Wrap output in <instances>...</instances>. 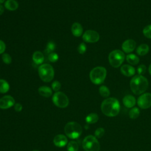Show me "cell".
<instances>
[{
	"instance_id": "cell-1",
	"label": "cell",
	"mask_w": 151,
	"mask_h": 151,
	"mask_svg": "<svg viewBox=\"0 0 151 151\" xmlns=\"http://www.w3.org/2000/svg\"><path fill=\"white\" fill-rule=\"evenodd\" d=\"M120 106L118 100L114 97H109L104 100L101 104L102 113L108 117H114L120 111Z\"/></svg>"
},
{
	"instance_id": "cell-2",
	"label": "cell",
	"mask_w": 151,
	"mask_h": 151,
	"mask_svg": "<svg viewBox=\"0 0 151 151\" xmlns=\"http://www.w3.org/2000/svg\"><path fill=\"white\" fill-rule=\"evenodd\" d=\"M149 82L147 79L142 75H136L130 80V87L132 91L136 95L144 93L147 89Z\"/></svg>"
},
{
	"instance_id": "cell-3",
	"label": "cell",
	"mask_w": 151,
	"mask_h": 151,
	"mask_svg": "<svg viewBox=\"0 0 151 151\" xmlns=\"http://www.w3.org/2000/svg\"><path fill=\"white\" fill-rule=\"evenodd\" d=\"M106 69L102 66H97L93 68L90 72V79L91 81L96 85L103 83L106 77Z\"/></svg>"
},
{
	"instance_id": "cell-4",
	"label": "cell",
	"mask_w": 151,
	"mask_h": 151,
	"mask_svg": "<svg viewBox=\"0 0 151 151\" xmlns=\"http://www.w3.org/2000/svg\"><path fill=\"white\" fill-rule=\"evenodd\" d=\"M64 132L69 138L75 139L81 136L83 132V129L81 125L78 123L70 122L65 124Z\"/></svg>"
},
{
	"instance_id": "cell-5",
	"label": "cell",
	"mask_w": 151,
	"mask_h": 151,
	"mask_svg": "<svg viewBox=\"0 0 151 151\" xmlns=\"http://www.w3.org/2000/svg\"><path fill=\"white\" fill-rule=\"evenodd\" d=\"M38 74L40 78L48 83L52 80L54 77V70L52 66L49 64H42L38 67Z\"/></svg>"
},
{
	"instance_id": "cell-6",
	"label": "cell",
	"mask_w": 151,
	"mask_h": 151,
	"mask_svg": "<svg viewBox=\"0 0 151 151\" xmlns=\"http://www.w3.org/2000/svg\"><path fill=\"white\" fill-rule=\"evenodd\" d=\"M108 58L110 64L114 68H117L120 67L124 61L125 55L122 51L115 50L109 54Z\"/></svg>"
},
{
	"instance_id": "cell-7",
	"label": "cell",
	"mask_w": 151,
	"mask_h": 151,
	"mask_svg": "<svg viewBox=\"0 0 151 151\" xmlns=\"http://www.w3.org/2000/svg\"><path fill=\"white\" fill-rule=\"evenodd\" d=\"M82 145L85 151H99L100 147L98 140L92 135L86 136L83 141Z\"/></svg>"
},
{
	"instance_id": "cell-8",
	"label": "cell",
	"mask_w": 151,
	"mask_h": 151,
	"mask_svg": "<svg viewBox=\"0 0 151 151\" xmlns=\"http://www.w3.org/2000/svg\"><path fill=\"white\" fill-rule=\"evenodd\" d=\"M52 100L54 104L60 108H65L67 107L69 103L67 96L61 91L55 92L52 96Z\"/></svg>"
},
{
	"instance_id": "cell-9",
	"label": "cell",
	"mask_w": 151,
	"mask_h": 151,
	"mask_svg": "<svg viewBox=\"0 0 151 151\" xmlns=\"http://www.w3.org/2000/svg\"><path fill=\"white\" fill-rule=\"evenodd\" d=\"M138 106L142 109H147L151 107V93L142 94L137 100Z\"/></svg>"
},
{
	"instance_id": "cell-10",
	"label": "cell",
	"mask_w": 151,
	"mask_h": 151,
	"mask_svg": "<svg viewBox=\"0 0 151 151\" xmlns=\"http://www.w3.org/2000/svg\"><path fill=\"white\" fill-rule=\"evenodd\" d=\"M82 38L84 41L86 42L94 43L99 40L100 35L97 31L92 29H88L83 33Z\"/></svg>"
},
{
	"instance_id": "cell-11",
	"label": "cell",
	"mask_w": 151,
	"mask_h": 151,
	"mask_svg": "<svg viewBox=\"0 0 151 151\" xmlns=\"http://www.w3.org/2000/svg\"><path fill=\"white\" fill-rule=\"evenodd\" d=\"M15 104L14 99L9 95L5 96L0 99V108L7 109Z\"/></svg>"
},
{
	"instance_id": "cell-12",
	"label": "cell",
	"mask_w": 151,
	"mask_h": 151,
	"mask_svg": "<svg viewBox=\"0 0 151 151\" xmlns=\"http://www.w3.org/2000/svg\"><path fill=\"white\" fill-rule=\"evenodd\" d=\"M136 47V42L132 39H128L125 40L122 45V48L123 51L126 53H130L134 51Z\"/></svg>"
},
{
	"instance_id": "cell-13",
	"label": "cell",
	"mask_w": 151,
	"mask_h": 151,
	"mask_svg": "<svg viewBox=\"0 0 151 151\" xmlns=\"http://www.w3.org/2000/svg\"><path fill=\"white\" fill-rule=\"evenodd\" d=\"M122 74L127 77H132L135 74V68L130 65L124 64L120 68Z\"/></svg>"
},
{
	"instance_id": "cell-14",
	"label": "cell",
	"mask_w": 151,
	"mask_h": 151,
	"mask_svg": "<svg viewBox=\"0 0 151 151\" xmlns=\"http://www.w3.org/2000/svg\"><path fill=\"white\" fill-rule=\"evenodd\" d=\"M53 142L54 145L60 147H62L65 146L68 142L67 138L63 134H58L55 136Z\"/></svg>"
},
{
	"instance_id": "cell-15",
	"label": "cell",
	"mask_w": 151,
	"mask_h": 151,
	"mask_svg": "<svg viewBox=\"0 0 151 151\" xmlns=\"http://www.w3.org/2000/svg\"><path fill=\"white\" fill-rule=\"evenodd\" d=\"M136 100L134 96L132 95H126L123 99V103L127 108H132L136 104Z\"/></svg>"
},
{
	"instance_id": "cell-16",
	"label": "cell",
	"mask_w": 151,
	"mask_h": 151,
	"mask_svg": "<svg viewBox=\"0 0 151 151\" xmlns=\"http://www.w3.org/2000/svg\"><path fill=\"white\" fill-rule=\"evenodd\" d=\"M71 32L73 35L76 37H79L83 34V28L78 22H74L71 26Z\"/></svg>"
},
{
	"instance_id": "cell-17",
	"label": "cell",
	"mask_w": 151,
	"mask_h": 151,
	"mask_svg": "<svg viewBox=\"0 0 151 151\" xmlns=\"http://www.w3.org/2000/svg\"><path fill=\"white\" fill-rule=\"evenodd\" d=\"M32 58L35 64H41L44 61V55L42 52L37 51L33 53Z\"/></svg>"
},
{
	"instance_id": "cell-18",
	"label": "cell",
	"mask_w": 151,
	"mask_h": 151,
	"mask_svg": "<svg viewBox=\"0 0 151 151\" xmlns=\"http://www.w3.org/2000/svg\"><path fill=\"white\" fill-rule=\"evenodd\" d=\"M18 6V3L15 0H6L4 4V7L9 11H15Z\"/></svg>"
},
{
	"instance_id": "cell-19",
	"label": "cell",
	"mask_w": 151,
	"mask_h": 151,
	"mask_svg": "<svg viewBox=\"0 0 151 151\" xmlns=\"http://www.w3.org/2000/svg\"><path fill=\"white\" fill-rule=\"evenodd\" d=\"M38 93L41 96L45 97H49L52 94L51 88L48 86H41L38 88Z\"/></svg>"
},
{
	"instance_id": "cell-20",
	"label": "cell",
	"mask_w": 151,
	"mask_h": 151,
	"mask_svg": "<svg viewBox=\"0 0 151 151\" xmlns=\"http://www.w3.org/2000/svg\"><path fill=\"white\" fill-rule=\"evenodd\" d=\"M149 51V47L146 44H142L139 45L136 50V52L138 55L143 56L148 53Z\"/></svg>"
},
{
	"instance_id": "cell-21",
	"label": "cell",
	"mask_w": 151,
	"mask_h": 151,
	"mask_svg": "<svg viewBox=\"0 0 151 151\" xmlns=\"http://www.w3.org/2000/svg\"><path fill=\"white\" fill-rule=\"evenodd\" d=\"M126 58L127 63L132 65H136L139 63V58L134 54H127Z\"/></svg>"
},
{
	"instance_id": "cell-22",
	"label": "cell",
	"mask_w": 151,
	"mask_h": 151,
	"mask_svg": "<svg viewBox=\"0 0 151 151\" xmlns=\"http://www.w3.org/2000/svg\"><path fill=\"white\" fill-rule=\"evenodd\" d=\"M9 90V83L4 79H0V93H6Z\"/></svg>"
},
{
	"instance_id": "cell-23",
	"label": "cell",
	"mask_w": 151,
	"mask_h": 151,
	"mask_svg": "<svg viewBox=\"0 0 151 151\" xmlns=\"http://www.w3.org/2000/svg\"><path fill=\"white\" fill-rule=\"evenodd\" d=\"M99 120V116L96 113H92L89 114L86 117V121L87 123L89 124H93L96 123Z\"/></svg>"
},
{
	"instance_id": "cell-24",
	"label": "cell",
	"mask_w": 151,
	"mask_h": 151,
	"mask_svg": "<svg viewBox=\"0 0 151 151\" xmlns=\"http://www.w3.org/2000/svg\"><path fill=\"white\" fill-rule=\"evenodd\" d=\"M99 93L103 97H108L110 96V90L106 86H101L99 88Z\"/></svg>"
},
{
	"instance_id": "cell-25",
	"label": "cell",
	"mask_w": 151,
	"mask_h": 151,
	"mask_svg": "<svg viewBox=\"0 0 151 151\" xmlns=\"http://www.w3.org/2000/svg\"><path fill=\"white\" fill-rule=\"evenodd\" d=\"M140 114V110L137 107L132 108L129 113V117L132 119H137Z\"/></svg>"
},
{
	"instance_id": "cell-26",
	"label": "cell",
	"mask_w": 151,
	"mask_h": 151,
	"mask_svg": "<svg viewBox=\"0 0 151 151\" xmlns=\"http://www.w3.org/2000/svg\"><path fill=\"white\" fill-rule=\"evenodd\" d=\"M78 145L75 141H70L67 145L68 151H78Z\"/></svg>"
},
{
	"instance_id": "cell-27",
	"label": "cell",
	"mask_w": 151,
	"mask_h": 151,
	"mask_svg": "<svg viewBox=\"0 0 151 151\" xmlns=\"http://www.w3.org/2000/svg\"><path fill=\"white\" fill-rule=\"evenodd\" d=\"M55 49V44L53 41H49L47 45L45 48V52L47 53H51Z\"/></svg>"
},
{
	"instance_id": "cell-28",
	"label": "cell",
	"mask_w": 151,
	"mask_h": 151,
	"mask_svg": "<svg viewBox=\"0 0 151 151\" xmlns=\"http://www.w3.org/2000/svg\"><path fill=\"white\" fill-rule=\"evenodd\" d=\"M143 34L146 38L151 39V24L146 26L143 28Z\"/></svg>"
},
{
	"instance_id": "cell-29",
	"label": "cell",
	"mask_w": 151,
	"mask_h": 151,
	"mask_svg": "<svg viewBox=\"0 0 151 151\" xmlns=\"http://www.w3.org/2000/svg\"><path fill=\"white\" fill-rule=\"evenodd\" d=\"M2 60L6 64H10L12 62V57L8 53H3L2 55Z\"/></svg>"
},
{
	"instance_id": "cell-30",
	"label": "cell",
	"mask_w": 151,
	"mask_h": 151,
	"mask_svg": "<svg viewBox=\"0 0 151 151\" xmlns=\"http://www.w3.org/2000/svg\"><path fill=\"white\" fill-rule=\"evenodd\" d=\"M58 58H59L58 55L54 52L50 53L48 55V59L51 63H55L58 60Z\"/></svg>"
},
{
	"instance_id": "cell-31",
	"label": "cell",
	"mask_w": 151,
	"mask_h": 151,
	"mask_svg": "<svg viewBox=\"0 0 151 151\" xmlns=\"http://www.w3.org/2000/svg\"><path fill=\"white\" fill-rule=\"evenodd\" d=\"M104 134V129L102 127H99L94 132L95 137L97 138H101Z\"/></svg>"
},
{
	"instance_id": "cell-32",
	"label": "cell",
	"mask_w": 151,
	"mask_h": 151,
	"mask_svg": "<svg viewBox=\"0 0 151 151\" xmlns=\"http://www.w3.org/2000/svg\"><path fill=\"white\" fill-rule=\"evenodd\" d=\"M86 50H87V47H86V45L85 44V43H84V42H81L77 48L78 52L80 54H83L86 51Z\"/></svg>"
},
{
	"instance_id": "cell-33",
	"label": "cell",
	"mask_w": 151,
	"mask_h": 151,
	"mask_svg": "<svg viewBox=\"0 0 151 151\" xmlns=\"http://www.w3.org/2000/svg\"><path fill=\"white\" fill-rule=\"evenodd\" d=\"M61 83L58 81H54L52 82V84H51V87H52V89L55 91H58V90L60 89L61 88Z\"/></svg>"
},
{
	"instance_id": "cell-34",
	"label": "cell",
	"mask_w": 151,
	"mask_h": 151,
	"mask_svg": "<svg viewBox=\"0 0 151 151\" xmlns=\"http://www.w3.org/2000/svg\"><path fill=\"white\" fill-rule=\"evenodd\" d=\"M137 71L139 74V75H142L144 74L146 71V67L145 64H140L138 66Z\"/></svg>"
},
{
	"instance_id": "cell-35",
	"label": "cell",
	"mask_w": 151,
	"mask_h": 151,
	"mask_svg": "<svg viewBox=\"0 0 151 151\" xmlns=\"http://www.w3.org/2000/svg\"><path fill=\"white\" fill-rule=\"evenodd\" d=\"M5 49H6V45L5 42L2 40H0V54H3L5 51Z\"/></svg>"
},
{
	"instance_id": "cell-36",
	"label": "cell",
	"mask_w": 151,
	"mask_h": 151,
	"mask_svg": "<svg viewBox=\"0 0 151 151\" xmlns=\"http://www.w3.org/2000/svg\"><path fill=\"white\" fill-rule=\"evenodd\" d=\"M22 106L20 103H16L14 105V109L17 111H20L22 110Z\"/></svg>"
},
{
	"instance_id": "cell-37",
	"label": "cell",
	"mask_w": 151,
	"mask_h": 151,
	"mask_svg": "<svg viewBox=\"0 0 151 151\" xmlns=\"http://www.w3.org/2000/svg\"><path fill=\"white\" fill-rule=\"evenodd\" d=\"M4 10H5L4 6L2 4H0V15L3 14V13L4 12Z\"/></svg>"
},
{
	"instance_id": "cell-38",
	"label": "cell",
	"mask_w": 151,
	"mask_h": 151,
	"mask_svg": "<svg viewBox=\"0 0 151 151\" xmlns=\"http://www.w3.org/2000/svg\"><path fill=\"white\" fill-rule=\"evenodd\" d=\"M149 72L150 74L151 75V64H150V65H149Z\"/></svg>"
},
{
	"instance_id": "cell-39",
	"label": "cell",
	"mask_w": 151,
	"mask_h": 151,
	"mask_svg": "<svg viewBox=\"0 0 151 151\" xmlns=\"http://www.w3.org/2000/svg\"><path fill=\"white\" fill-rule=\"evenodd\" d=\"M6 1V0H0V4H2V3L5 2Z\"/></svg>"
},
{
	"instance_id": "cell-40",
	"label": "cell",
	"mask_w": 151,
	"mask_h": 151,
	"mask_svg": "<svg viewBox=\"0 0 151 151\" xmlns=\"http://www.w3.org/2000/svg\"><path fill=\"white\" fill-rule=\"evenodd\" d=\"M32 151H39V150H32Z\"/></svg>"
}]
</instances>
